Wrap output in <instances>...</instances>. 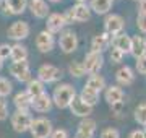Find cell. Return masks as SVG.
Here are the masks:
<instances>
[{
	"mask_svg": "<svg viewBox=\"0 0 146 138\" xmlns=\"http://www.w3.org/2000/svg\"><path fill=\"white\" fill-rule=\"evenodd\" d=\"M11 127L16 133H25L29 132V127H31L33 117L29 115V112H21V111H15L10 117Z\"/></svg>",
	"mask_w": 146,
	"mask_h": 138,
	"instance_id": "obj_6",
	"label": "cell"
},
{
	"mask_svg": "<svg viewBox=\"0 0 146 138\" xmlns=\"http://www.w3.org/2000/svg\"><path fill=\"white\" fill-rule=\"evenodd\" d=\"M10 54H11L10 44H0V57L3 60H7V58H10Z\"/></svg>",
	"mask_w": 146,
	"mask_h": 138,
	"instance_id": "obj_36",
	"label": "cell"
},
{
	"mask_svg": "<svg viewBox=\"0 0 146 138\" xmlns=\"http://www.w3.org/2000/svg\"><path fill=\"white\" fill-rule=\"evenodd\" d=\"M112 3L114 0H89V8L98 15H107L112 8Z\"/></svg>",
	"mask_w": 146,
	"mask_h": 138,
	"instance_id": "obj_24",
	"label": "cell"
},
{
	"mask_svg": "<svg viewBox=\"0 0 146 138\" xmlns=\"http://www.w3.org/2000/svg\"><path fill=\"white\" fill-rule=\"evenodd\" d=\"M62 78V70L52 64H44L37 68V80H41L44 85L55 83Z\"/></svg>",
	"mask_w": 146,
	"mask_h": 138,
	"instance_id": "obj_3",
	"label": "cell"
},
{
	"mask_svg": "<svg viewBox=\"0 0 146 138\" xmlns=\"http://www.w3.org/2000/svg\"><path fill=\"white\" fill-rule=\"evenodd\" d=\"M50 138H68V132L65 128H57V130H54Z\"/></svg>",
	"mask_w": 146,
	"mask_h": 138,
	"instance_id": "obj_38",
	"label": "cell"
},
{
	"mask_svg": "<svg viewBox=\"0 0 146 138\" xmlns=\"http://www.w3.org/2000/svg\"><path fill=\"white\" fill-rule=\"evenodd\" d=\"M28 8L31 10L33 16H34V18H39V20L47 18V16L50 15V13H49L50 8H49L46 0H29V2H28Z\"/></svg>",
	"mask_w": 146,
	"mask_h": 138,
	"instance_id": "obj_12",
	"label": "cell"
},
{
	"mask_svg": "<svg viewBox=\"0 0 146 138\" xmlns=\"http://www.w3.org/2000/svg\"><path fill=\"white\" fill-rule=\"evenodd\" d=\"M88 0H76V3H86Z\"/></svg>",
	"mask_w": 146,
	"mask_h": 138,
	"instance_id": "obj_43",
	"label": "cell"
},
{
	"mask_svg": "<svg viewBox=\"0 0 146 138\" xmlns=\"http://www.w3.org/2000/svg\"><path fill=\"white\" fill-rule=\"evenodd\" d=\"M52 98L47 94V93H44V94L37 96V98H33V104H31V109H34L36 112H41V114H44V112H49L50 109H52Z\"/></svg>",
	"mask_w": 146,
	"mask_h": 138,
	"instance_id": "obj_16",
	"label": "cell"
},
{
	"mask_svg": "<svg viewBox=\"0 0 146 138\" xmlns=\"http://www.w3.org/2000/svg\"><path fill=\"white\" fill-rule=\"evenodd\" d=\"M115 80L119 81V85L122 86H128L131 85L133 81H135V73H133V70L130 67H120L117 70V73H115Z\"/></svg>",
	"mask_w": 146,
	"mask_h": 138,
	"instance_id": "obj_22",
	"label": "cell"
},
{
	"mask_svg": "<svg viewBox=\"0 0 146 138\" xmlns=\"http://www.w3.org/2000/svg\"><path fill=\"white\" fill-rule=\"evenodd\" d=\"M0 5H2V0H0Z\"/></svg>",
	"mask_w": 146,
	"mask_h": 138,
	"instance_id": "obj_46",
	"label": "cell"
},
{
	"mask_svg": "<svg viewBox=\"0 0 146 138\" xmlns=\"http://www.w3.org/2000/svg\"><path fill=\"white\" fill-rule=\"evenodd\" d=\"M13 104H15L16 111H21V112H29L31 109V104H33V98L28 94V91H20L16 93L15 98H13Z\"/></svg>",
	"mask_w": 146,
	"mask_h": 138,
	"instance_id": "obj_17",
	"label": "cell"
},
{
	"mask_svg": "<svg viewBox=\"0 0 146 138\" xmlns=\"http://www.w3.org/2000/svg\"><path fill=\"white\" fill-rule=\"evenodd\" d=\"M136 70H138V73L146 75V55L136 58Z\"/></svg>",
	"mask_w": 146,
	"mask_h": 138,
	"instance_id": "obj_37",
	"label": "cell"
},
{
	"mask_svg": "<svg viewBox=\"0 0 146 138\" xmlns=\"http://www.w3.org/2000/svg\"><path fill=\"white\" fill-rule=\"evenodd\" d=\"M112 107V111L115 112V114H120V111H122V107H123V102H117V104H114Z\"/></svg>",
	"mask_w": 146,
	"mask_h": 138,
	"instance_id": "obj_41",
	"label": "cell"
},
{
	"mask_svg": "<svg viewBox=\"0 0 146 138\" xmlns=\"http://www.w3.org/2000/svg\"><path fill=\"white\" fill-rule=\"evenodd\" d=\"M112 47L119 49L120 52H123V54H130L131 37L128 34H125V33H120V34L112 37Z\"/></svg>",
	"mask_w": 146,
	"mask_h": 138,
	"instance_id": "obj_19",
	"label": "cell"
},
{
	"mask_svg": "<svg viewBox=\"0 0 146 138\" xmlns=\"http://www.w3.org/2000/svg\"><path fill=\"white\" fill-rule=\"evenodd\" d=\"M49 2H52V3H58V2H62V0H49Z\"/></svg>",
	"mask_w": 146,
	"mask_h": 138,
	"instance_id": "obj_44",
	"label": "cell"
},
{
	"mask_svg": "<svg viewBox=\"0 0 146 138\" xmlns=\"http://www.w3.org/2000/svg\"><path fill=\"white\" fill-rule=\"evenodd\" d=\"M94 133H96V120L88 117L80 122L75 138H94Z\"/></svg>",
	"mask_w": 146,
	"mask_h": 138,
	"instance_id": "obj_13",
	"label": "cell"
},
{
	"mask_svg": "<svg viewBox=\"0 0 146 138\" xmlns=\"http://www.w3.org/2000/svg\"><path fill=\"white\" fill-rule=\"evenodd\" d=\"M29 0H3V8L7 15H23L28 8Z\"/></svg>",
	"mask_w": 146,
	"mask_h": 138,
	"instance_id": "obj_14",
	"label": "cell"
},
{
	"mask_svg": "<svg viewBox=\"0 0 146 138\" xmlns=\"http://www.w3.org/2000/svg\"><path fill=\"white\" fill-rule=\"evenodd\" d=\"M58 47L62 50L63 54H72L76 50L78 47V36H76V33L70 31H62L60 37H58Z\"/></svg>",
	"mask_w": 146,
	"mask_h": 138,
	"instance_id": "obj_9",
	"label": "cell"
},
{
	"mask_svg": "<svg viewBox=\"0 0 146 138\" xmlns=\"http://www.w3.org/2000/svg\"><path fill=\"white\" fill-rule=\"evenodd\" d=\"M130 54L135 58H140L143 55H146V37L145 36H133L131 37V49Z\"/></svg>",
	"mask_w": 146,
	"mask_h": 138,
	"instance_id": "obj_20",
	"label": "cell"
},
{
	"mask_svg": "<svg viewBox=\"0 0 146 138\" xmlns=\"http://www.w3.org/2000/svg\"><path fill=\"white\" fill-rule=\"evenodd\" d=\"M10 58L13 62H23V60H28V47L23 46L21 42H15L11 46V54Z\"/></svg>",
	"mask_w": 146,
	"mask_h": 138,
	"instance_id": "obj_26",
	"label": "cell"
},
{
	"mask_svg": "<svg viewBox=\"0 0 146 138\" xmlns=\"http://www.w3.org/2000/svg\"><path fill=\"white\" fill-rule=\"evenodd\" d=\"M128 138H146V133H145V130H133L128 135Z\"/></svg>",
	"mask_w": 146,
	"mask_h": 138,
	"instance_id": "obj_39",
	"label": "cell"
},
{
	"mask_svg": "<svg viewBox=\"0 0 146 138\" xmlns=\"http://www.w3.org/2000/svg\"><path fill=\"white\" fill-rule=\"evenodd\" d=\"M8 72H10V75L15 80L21 81V83H28V81L33 78L28 60H23V62H11L10 67H8Z\"/></svg>",
	"mask_w": 146,
	"mask_h": 138,
	"instance_id": "obj_7",
	"label": "cell"
},
{
	"mask_svg": "<svg viewBox=\"0 0 146 138\" xmlns=\"http://www.w3.org/2000/svg\"><path fill=\"white\" fill-rule=\"evenodd\" d=\"M8 104H7L5 99H2L0 98V122H3V120H7L8 119Z\"/></svg>",
	"mask_w": 146,
	"mask_h": 138,
	"instance_id": "obj_33",
	"label": "cell"
},
{
	"mask_svg": "<svg viewBox=\"0 0 146 138\" xmlns=\"http://www.w3.org/2000/svg\"><path fill=\"white\" fill-rule=\"evenodd\" d=\"M104 98L106 101L109 102L110 106H114L117 102H123V90L120 88V86H107L106 88V93H104Z\"/></svg>",
	"mask_w": 146,
	"mask_h": 138,
	"instance_id": "obj_23",
	"label": "cell"
},
{
	"mask_svg": "<svg viewBox=\"0 0 146 138\" xmlns=\"http://www.w3.org/2000/svg\"><path fill=\"white\" fill-rule=\"evenodd\" d=\"M101 138H120V133L117 128H112V127H107L101 132Z\"/></svg>",
	"mask_w": 146,
	"mask_h": 138,
	"instance_id": "obj_32",
	"label": "cell"
},
{
	"mask_svg": "<svg viewBox=\"0 0 146 138\" xmlns=\"http://www.w3.org/2000/svg\"><path fill=\"white\" fill-rule=\"evenodd\" d=\"M54 46H55V37H54L52 33H49L47 29L41 31L36 36V47L39 52H42V54L50 52L54 49Z\"/></svg>",
	"mask_w": 146,
	"mask_h": 138,
	"instance_id": "obj_10",
	"label": "cell"
},
{
	"mask_svg": "<svg viewBox=\"0 0 146 138\" xmlns=\"http://www.w3.org/2000/svg\"><path fill=\"white\" fill-rule=\"evenodd\" d=\"M11 90H13V85L7 80L5 76H0V98L5 99L7 96L11 93Z\"/></svg>",
	"mask_w": 146,
	"mask_h": 138,
	"instance_id": "obj_31",
	"label": "cell"
},
{
	"mask_svg": "<svg viewBox=\"0 0 146 138\" xmlns=\"http://www.w3.org/2000/svg\"><path fill=\"white\" fill-rule=\"evenodd\" d=\"M50 98H52V102L58 109H67V107H70L73 99L76 98V91L70 83H62V85L55 86Z\"/></svg>",
	"mask_w": 146,
	"mask_h": 138,
	"instance_id": "obj_1",
	"label": "cell"
},
{
	"mask_svg": "<svg viewBox=\"0 0 146 138\" xmlns=\"http://www.w3.org/2000/svg\"><path fill=\"white\" fill-rule=\"evenodd\" d=\"M135 120L143 127L146 125V102H141L135 109Z\"/></svg>",
	"mask_w": 146,
	"mask_h": 138,
	"instance_id": "obj_30",
	"label": "cell"
},
{
	"mask_svg": "<svg viewBox=\"0 0 146 138\" xmlns=\"http://www.w3.org/2000/svg\"><path fill=\"white\" fill-rule=\"evenodd\" d=\"M52 132V122L49 119H46V117L33 119L31 127H29V133H31L33 138H50Z\"/></svg>",
	"mask_w": 146,
	"mask_h": 138,
	"instance_id": "obj_2",
	"label": "cell"
},
{
	"mask_svg": "<svg viewBox=\"0 0 146 138\" xmlns=\"http://www.w3.org/2000/svg\"><path fill=\"white\" fill-rule=\"evenodd\" d=\"M80 98H81L88 106L94 107L98 104V101H99V93H96L94 90H91V88H88V86L84 85V88L81 90V93H80Z\"/></svg>",
	"mask_w": 146,
	"mask_h": 138,
	"instance_id": "obj_27",
	"label": "cell"
},
{
	"mask_svg": "<svg viewBox=\"0 0 146 138\" xmlns=\"http://www.w3.org/2000/svg\"><path fill=\"white\" fill-rule=\"evenodd\" d=\"M136 2H138V0H136Z\"/></svg>",
	"mask_w": 146,
	"mask_h": 138,
	"instance_id": "obj_47",
	"label": "cell"
},
{
	"mask_svg": "<svg viewBox=\"0 0 146 138\" xmlns=\"http://www.w3.org/2000/svg\"><path fill=\"white\" fill-rule=\"evenodd\" d=\"M70 111H72L73 115L76 117H83V119H88L91 114H93V107L88 106L86 102L80 98V96H76L75 99L72 101V104H70V107H68Z\"/></svg>",
	"mask_w": 146,
	"mask_h": 138,
	"instance_id": "obj_11",
	"label": "cell"
},
{
	"mask_svg": "<svg viewBox=\"0 0 146 138\" xmlns=\"http://www.w3.org/2000/svg\"><path fill=\"white\" fill-rule=\"evenodd\" d=\"M86 86L91 88V90H94L96 93H101V91L106 88V80L101 76L99 73L98 75H91V76L88 78V81H86Z\"/></svg>",
	"mask_w": 146,
	"mask_h": 138,
	"instance_id": "obj_28",
	"label": "cell"
},
{
	"mask_svg": "<svg viewBox=\"0 0 146 138\" xmlns=\"http://www.w3.org/2000/svg\"><path fill=\"white\" fill-rule=\"evenodd\" d=\"M123 55H125V54L120 52L119 49H115V47L110 49V60H112L114 64H120V62H122V58H123Z\"/></svg>",
	"mask_w": 146,
	"mask_h": 138,
	"instance_id": "obj_34",
	"label": "cell"
},
{
	"mask_svg": "<svg viewBox=\"0 0 146 138\" xmlns=\"http://www.w3.org/2000/svg\"><path fill=\"white\" fill-rule=\"evenodd\" d=\"M3 62H5V60H3V58H2V57H0V70H2V68H3Z\"/></svg>",
	"mask_w": 146,
	"mask_h": 138,
	"instance_id": "obj_42",
	"label": "cell"
},
{
	"mask_svg": "<svg viewBox=\"0 0 146 138\" xmlns=\"http://www.w3.org/2000/svg\"><path fill=\"white\" fill-rule=\"evenodd\" d=\"M102 64H104V57L101 52H93L89 50L86 55H84L83 60V68L88 75H98L99 70L102 68Z\"/></svg>",
	"mask_w": 146,
	"mask_h": 138,
	"instance_id": "obj_5",
	"label": "cell"
},
{
	"mask_svg": "<svg viewBox=\"0 0 146 138\" xmlns=\"http://www.w3.org/2000/svg\"><path fill=\"white\" fill-rule=\"evenodd\" d=\"M123 28H125V21L120 15H107L104 20V33H107L110 37L117 36L120 33H123Z\"/></svg>",
	"mask_w": 146,
	"mask_h": 138,
	"instance_id": "obj_8",
	"label": "cell"
},
{
	"mask_svg": "<svg viewBox=\"0 0 146 138\" xmlns=\"http://www.w3.org/2000/svg\"><path fill=\"white\" fill-rule=\"evenodd\" d=\"M26 91L31 98H37V96H41V94L46 93V88H44V83H42L41 80L31 78V80L26 83Z\"/></svg>",
	"mask_w": 146,
	"mask_h": 138,
	"instance_id": "obj_25",
	"label": "cell"
},
{
	"mask_svg": "<svg viewBox=\"0 0 146 138\" xmlns=\"http://www.w3.org/2000/svg\"><path fill=\"white\" fill-rule=\"evenodd\" d=\"M136 25H138V29H140L141 33H145V34H146V13H138Z\"/></svg>",
	"mask_w": 146,
	"mask_h": 138,
	"instance_id": "obj_35",
	"label": "cell"
},
{
	"mask_svg": "<svg viewBox=\"0 0 146 138\" xmlns=\"http://www.w3.org/2000/svg\"><path fill=\"white\" fill-rule=\"evenodd\" d=\"M145 133H146V125H145Z\"/></svg>",
	"mask_w": 146,
	"mask_h": 138,
	"instance_id": "obj_45",
	"label": "cell"
},
{
	"mask_svg": "<svg viewBox=\"0 0 146 138\" xmlns=\"http://www.w3.org/2000/svg\"><path fill=\"white\" fill-rule=\"evenodd\" d=\"M110 44H112V37L107 33H101V34L93 37V41H91V50L102 54V50H106Z\"/></svg>",
	"mask_w": 146,
	"mask_h": 138,
	"instance_id": "obj_18",
	"label": "cell"
},
{
	"mask_svg": "<svg viewBox=\"0 0 146 138\" xmlns=\"http://www.w3.org/2000/svg\"><path fill=\"white\" fill-rule=\"evenodd\" d=\"M29 33H31V28H29L28 21L18 20V21L11 23L10 28L7 29V36H8V39H11V41L20 42V41H23V39H26V37L29 36Z\"/></svg>",
	"mask_w": 146,
	"mask_h": 138,
	"instance_id": "obj_4",
	"label": "cell"
},
{
	"mask_svg": "<svg viewBox=\"0 0 146 138\" xmlns=\"http://www.w3.org/2000/svg\"><path fill=\"white\" fill-rule=\"evenodd\" d=\"M138 13H146V0H138Z\"/></svg>",
	"mask_w": 146,
	"mask_h": 138,
	"instance_id": "obj_40",
	"label": "cell"
},
{
	"mask_svg": "<svg viewBox=\"0 0 146 138\" xmlns=\"http://www.w3.org/2000/svg\"><path fill=\"white\" fill-rule=\"evenodd\" d=\"M68 73L75 76V78H81L86 72L83 68V64H80V62H72V64L68 65Z\"/></svg>",
	"mask_w": 146,
	"mask_h": 138,
	"instance_id": "obj_29",
	"label": "cell"
},
{
	"mask_svg": "<svg viewBox=\"0 0 146 138\" xmlns=\"http://www.w3.org/2000/svg\"><path fill=\"white\" fill-rule=\"evenodd\" d=\"M67 21H65V18H63V13H50V15L47 16V23H46V29L49 33H60L65 28Z\"/></svg>",
	"mask_w": 146,
	"mask_h": 138,
	"instance_id": "obj_15",
	"label": "cell"
},
{
	"mask_svg": "<svg viewBox=\"0 0 146 138\" xmlns=\"http://www.w3.org/2000/svg\"><path fill=\"white\" fill-rule=\"evenodd\" d=\"M72 11H73V18H75L76 23L88 21L91 18V8H89L88 3H76V5L72 7Z\"/></svg>",
	"mask_w": 146,
	"mask_h": 138,
	"instance_id": "obj_21",
	"label": "cell"
}]
</instances>
